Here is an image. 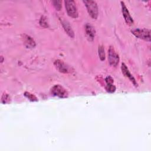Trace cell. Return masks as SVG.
<instances>
[{
  "label": "cell",
  "instance_id": "3957f363",
  "mask_svg": "<svg viewBox=\"0 0 151 151\" xmlns=\"http://www.w3.org/2000/svg\"><path fill=\"white\" fill-rule=\"evenodd\" d=\"M64 4L67 14L73 18H77L78 17V11L76 2L72 0H67L64 1Z\"/></svg>",
  "mask_w": 151,
  "mask_h": 151
},
{
  "label": "cell",
  "instance_id": "7c38bea8",
  "mask_svg": "<svg viewBox=\"0 0 151 151\" xmlns=\"http://www.w3.org/2000/svg\"><path fill=\"white\" fill-rule=\"evenodd\" d=\"M24 44L27 48H32L35 46V42L34 40L29 35L25 34L24 35Z\"/></svg>",
  "mask_w": 151,
  "mask_h": 151
},
{
  "label": "cell",
  "instance_id": "4fadbf2b",
  "mask_svg": "<svg viewBox=\"0 0 151 151\" xmlns=\"http://www.w3.org/2000/svg\"><path fill=\"white\" fill-rule=\"evenodd\" d=\"M98 52H99V58L101 61H104L106 58V55H105V51L104 48L102 45L99 46L98 48Z\"/></svg>",
  "mask_w": 151,
  "mask_h": 151
},
{
  "label": "cell",
  "instance_id": "8992f818",
  "mask_svg": "<svg viewBox=\"0 0 151 151\" xmlns=\"http://www.w3.org/2000/svg\"><path fill=\"white\" fill-rule=\"evenodd\" d=\"M54 65L56 68L61 73H69L71 72V68L68 65H66L62 61L57 60L54 62Z\"/></svg>",
  "mask_w": 151,
  "mask_h": 151
},
{
  "label": "cell",
  "instance_id": "ba28073f",
  "mask_svg": "<svg viewBox=\"0 0 151 151\" xmlns=\"http://www.w3.org/2000/svg\"><path fill=\"white\" fill-rule=\"evenodd\" d=\"M121 69H122V73L124 74V76H126V77H127L129 79V80H130V81L134 84V86H137V83L136 82L134 77L130 73L127 67L126 66V65L124 63H122V64Z\"/></svg>",
  "mask_w": 151,
  "mask_h": 151
},
{
  "label": "cell",
  "instance_id": "52a82bcc",
  "mask_svg": "<svg viewBox=\"0 0 151 151\" xmlns=\"http://www.w3.org/2000/svg\"><path fill=\"white\" fill-rule=\"evenodd\" d=\"M120 3H121L122 14H123V17L124 18L126 22L129 25H132L133 24V19L132 17L130 16V13L127 9V7L126 6L124 2L121 1Z\"/></svg>",
  "mask_w": 151,
  "mask_h": 151
},
{
  "label": "cell",
  "instance_id": "2e32d148",
  "mask_svg": "<svg viewBox=\"0 0 151 151\" xmlns=\"http://www.w3.org/2000/svg\"><path fill=\"white\" fill-rule=\"evenodd\" d=\"M1 101L4 104H6V103H9L10 101V97L9 96V95L8 94L4 93L2 96Z\"/></svg>",
  "mask_w": 151,
  "mask_h": 151
},
{
  "label": "cell",
  "instance_id": "7a4b0ae2",
  "mask_svg": "<svg viewBox=\"0 0 151 151\" xmlns=\"http://www.w3.org/2000/svg\"><path fill=\"white\" fill-rule=\"evenodd\" d=\"M132 33L137 38L145 41H150V31L145 28H135L131 31Z\"/></svg>",
  "mask_w": 151,
  "mask_h": 151
},
{
  "label": "cell",
  "instance_id": "5bb4252c",
  "mask_svg": "<svg viewBox=\"0 0 151 151\" xmlns=\"http://www.w3.org/2000/svg\"><path fill=\"white\" fill-rule=\"evenodd\" d=\"M24 96L28 100H29L31 101H38L37 98L34 94H31V93H30L29 92H27V91L25 92L24 93Z\"/></svg>",
  "mask_w": 151,
  "mask_h": 151
},
{
  "label": "cell",
  "instance_id": "9a60e30c",
  "mask_svg": "<svg viewBox=\"0 0 151 151\" xmlns=\"http://www.w3.org/2000/svg\"><path fill=\"white\" fill-rule=\"evenodd\" d=\"M40 24L42 27H45V28L48 27V22H47V19L44 16L41 17V19L40 20Z\"/></svg>",
  "mask_w": 151,
  "mask_h": 151
},
{
  "label": "cell",
  "instance_id": "9c48e42d",
  "mask_svg": "<svg viewBox=\"0 0 151 151\" xmlns=\"http://www.w3.org/2000/svg\"><path fill=\"white\" fill-rule=\"evenodd\" d=\"M105 81L106 83V89L107 92L110 93H113L116 91V87L113 84V78L109 76L105 78Z\"/></svg>",
  "mask_w": 151,
  "mask_h": 151
},
{
  "label": "cell",
  "instance_id": "6da1fadb",
  "mask_svg": "<svg viewBox=\"0 0 151 151\" xmlns=\"http://www.w3.org/2000/svg\"><path fill=\"white\" fill-rule=\"evenodd\" d=\"M89 15L94 19H96L98 17V7L97 3L94 1H83Z\"/></svg>",
  "mask_w": 151,
  "mask_h": 151
},
{
  "label": "cell",
  "instance_id": "277c9868",
  "mask_svg": "<svg viewBox=\"0 0 151 151\" xmlns=\"http://www.w3.org/2000/svg\"><path fill=\"white\" fill-rule=\"evenodd\" d=\"M108 60L110 65L116 67L119 62V56L116 52L114 48L111 46L110 47L108 50Z\"/></svg>",
  "mask_w": 151,
  "mask_h": 151
},
{
  "label": "cell",
  "instance_id": "8fae6325",
  "mask_svg": "<svg viewBox=\"0 0 151 151\" xmlns=\"http://www.w3.org/2000/svg\"><path fill=\"white\" fill-rule=\"evenodd\" d=\"M61 24H62L65 31L67 32V34L68 35V36L71 38H74V31H73L71 27L70 26L69 22H67V21H64V20H61Z\"/></svg>",
  "mask_w": 151,
  "mask_h": 151
},
{
  "label": "cell",
  "instance_id": "e0dca14e",
  "mask_svg": "<svg viewBox=\"0 0 151 151\" xmlns=\"http://www.w3.org/2000/svg\"><path fill=\"white\" fill-rule=\"evenodd\" d=\"M52 3L53 4L54 6L57 10H60L61 8V3L62 2L61 1H52Z\"/></svg>",
  "mask_w": 151,
  "mask_h": 151
},
{
  "label": "cell",
  "instance_id": "5b68a950",
  "mask_svg": "<svg viewBox=\"0 0 151 151\" xmlns=\"http://www.w3.org/2000/svg\"><path fill=\"white\" fill-rule=\"evenodd\" d=\"M51 94L59 98H66L68 97V93L65 89L59 84L54 86L51 89Z\"/></svg>",
  "mask_w": 151,
  "mask_h": 151
},
{
  "label": "cell",
  "instance_id": "30bf717a",
  "mask_svg": "<svg viewBox=\"0 0 151 151\" xmlns=\"http://www.w3.org/2000/svg\"><path fill=\"white\" fill-rule=\"evenodd\" d=\"M85 30L86 32V35L90 41H93L95 35H96V31L94 28L90 25V24L87 23L86 24L85 26Z\"/></svg>",
  "mask_w": 151,
  "mask_h": 151
}]
</instances>
